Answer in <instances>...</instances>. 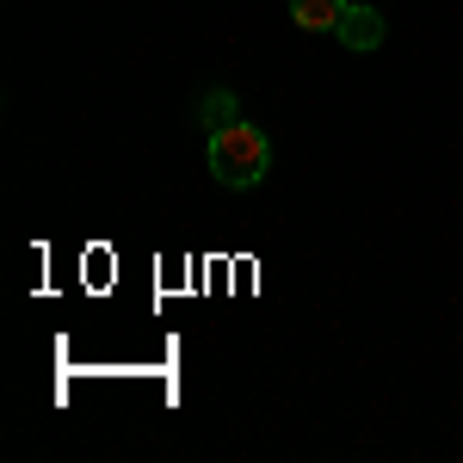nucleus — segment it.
<instances>
[{"instance_id":"nucleus-1","label":"nucleus","mask_w":463,"mask_h":463,"mask_svg":"<svg viewBox=\"0 0 463 463\" xmlns=\"http://www.w3.org/2000/svg\"><path fill=\"white\" fill-rule=\"evenodd\" d=\"M266 167H272V143L253 130V124H222V130H211V174L222 179V185H235V192H248V185H260L266 179Z\"/></svg>"},{"instance_id":"nucleus-2","label":"nucleus","mask_w":463,"mask_h":463,"mask_svg":"<svg viewBox=\"0 0 463 463\" xmlns=\"http://www.w3.org/2000/svg\"><path fill=\"white\" fill-rule=\"evenodd\" d=\"M346 13H353V0H290V19L303 32H340Z\"/></svg>"},{"instance_id":"nucleus-3","label":"nucleus","mask_w":463,"mask_h":463,"mask_svg":"<svg viewBox=\"0 0 463 463\" xmlns=\"http://www.w3.org/2000/svg\"><path fill=\"white\" fill-rule=\"evenodd\" d=\"M340 43H353V50H377V43H383V19H377V13H371V6H353V13H346V19H340Z\"/></svg>"},{"instance_id":"nucleus-4","label":"nucleus","mask_w":463,"mask_h":463,"mask_svg":"<svg viewBox=\"0 0 463 463\" xmlns=\"http://www.w3.org/2000/svg\"><path fill=\"white\" fill-rule=\"evenodd\" d=\"M204 118H211V130H222V124H235V118H241V106H235V93H229V87H211V99H204Z\"/></svg>"}]
</instances>
